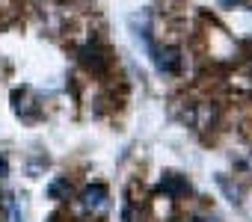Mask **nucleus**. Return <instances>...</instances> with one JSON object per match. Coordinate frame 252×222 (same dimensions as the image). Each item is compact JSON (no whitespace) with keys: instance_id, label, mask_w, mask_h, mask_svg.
<instances>
[{"instance_id":"f257e3e1","label":"nucleus","mask_w":252,"mask_h":222,"mask_svg":"<svg viewBox=\"0 0 252 222\" xmlns=\"http://www.w3.org/2000/svg\"><path fill=\"white\" fill-rule=\"evenodd\" d=\"M80 204H83V210H89V213H104V210L110 207V193H107V187H104V184L86 187L83 195H80Z\"/></svg>"},{"instance_id":"f03ea898","label":"nucleus","mask_w":252,"mask_h":222,"mask_svg":"<svg viewBox=\"0 0 252 222\" xmlns=\"http://www.w3.org/2000/svg\"><path fill=\"white\" fill-rule=\"evenodd\" d=\"M155 65H158V71H163V74H178V71H181V51H178V48H163V51H158Z\"/></svg>"},{"instance_id":"7ed1b4c3","label":"nucleus","mask_w":252,"mask_h":222,"mask_svg":"<svg viewBox=\"0 0 252 222\" xmlns=\"http://www.w3.org/2000/svg\"><path fill=\"white\" fill-rule=\"evenodd\" d=\"M80 62L92 71H104L107 68V54L98 45H86V48H80Z\"/></svg>"},{"instance_id":"20e7f679","label":"nucleus","mask_w":252,"mask_h":222,"mask_svg":"<svg viewBox=\"0 0 252 222\" xmlns=\"http://www.w3.org/2000/svg\"><path fill=\"white\" fill-rule=\"evenodd\" d=\"M160 193H166L169 198H181V195H187L190 193V184L181 178V175H163V181H160Z\"/></svg>"},{"instance_id":"39448f33","label":"nucleus","mask_w":252,"mask_h":222,"mask_svg":"<svg viewBox=\"0 0 252 222\" xmlns=\"http://www.w3.org/2000/svg\"><path fill=\"white\" fill-rule=\"evenodd\" d=\"M48 195H51L54 201L71 198V181H68V178H54V181L48 184Z\"/></svg>"},{"instance_id":"423d86ee","label":"nucleus","mask_w":252,"mask_h":222,"mask_svg":"<svg viewBox=\"0 0 252 222\" xmlns=\"http://www.w3.org/2000/svg\"><path fill=\"white\" fill-rule=\"evenodd\" d=\"M181 222H220L217 216H190V219H181Z\"/></svg>"},{"instance_id":"0eeeda50","label":"nucleus","mask_w":252,"mask_h":222,"mask_svg":"<svg viewBox=\"0 0 252 222\" xmlns=\"http://www.w3.org/2000/svg\"><path fill=\"white\" fill-rule=\"evenodd\" d=\"M9 175V163H6V157L0 154V178H6Z\"/></svg>"},{"instance_id":"6e6552de","label":"nucleus","mask_w":252,"mask_h":222,"mask_svg":"<svg viewBox=\"0 0 252 222\" xmlns=\"http://www.w3.org/2000/svg\"><path fill=\"white\" fill-rule=\"evenodd\" d=\"M12 222H24V216H21V207H18V204H12Z\"/></svg>"},{"instance_id":"1a4fd4ad","label":"nucleus","mask_w":252,"mask_h":222,"mask_svg":"<svg viewBox=\"0 0 252 222\" xmlns=\"http://www.w3.org/2000/svg\"><path fill=\"white\" fill-rule=\"evenodd\" d=\"M220 3H225V6H234V3H240V0H220Z\"/></svg>"}]
</instances>
